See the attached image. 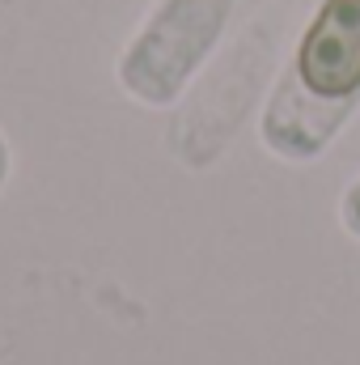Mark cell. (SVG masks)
Listing matches in <instances>:
<instances>
[{
  "mask_svg": "<svg viewBox=\"0 0 360 365\" xmlns=\"http://www.w3.org/2000/svg\"><path fill=\"white\" fill-rule=\"evenodd\" d=\"M4 170H9V153H4V145H0V179H4Z\"/></svg>",
  "mask_w": 360,
  "mask_h": 365,
  "instance_id": "cell-1",
  "label": "cell"
}]
</instances>
